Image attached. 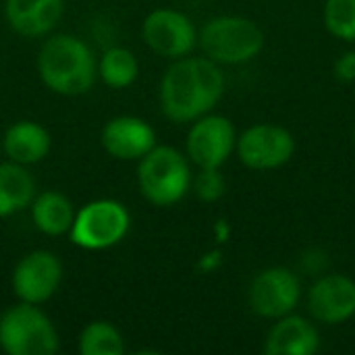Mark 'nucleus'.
I'll return each instance as SVG.
<instances>
[{"label": "nucleus", "instance_id": "nucleus-18", "mask_svg": "<svg viewBox=\"0 0 355 355\" xmlns=\"http://www.w3.org/2000/svg\"><path fill=\"white\" fill-rule=\"evenodd\" d=\"M35 198V181L27 166L17 162H0V218L12 216Z\"/></svg>", "mask_w": 355, "mask_h": 355}, {"label": "nucleus", "instance_id": "nucleus-15", "mask_svg": "<svg viewBox=\"0 0 355 355\" xmlns=\"http://www.w3.org/2000/svg\"><path fill=\"white\" fill-rule=\"evenodd\" d=\"M52 148V137L35 121H17L12 123L2 137V152L6 160L31 166L42 162Z\"/></svg>", "mask_w": 355, "mask_h": 355}, {"label": "nucleus", "instance_id": "nucleus-22", "mask_svg": "<svg viewBox=\"0 0 355 355\" xmlns=\"http://www.w3.org/2000/svg\"><path fill=\"white\" fill-rule=\"evenodd\" d=\"M227 183L218 168H200L193 179V191L202 202H216L225 196Z\"/></svg>", "mask_w": 355, "mask_h": 355}, {"label": "nucleus", "instance_id": "nucleus-17", "mask_svg": "<svg viewBox=\"0 0 355 355\" xmlns=\"http://www.w3.org/2000/svg\"><path fill=\"white\" fill-rule=\"evenodd\" d=\"M29 210H31V220L40 233L48 237L69 235L75 218V208L64 193L54 189L35 193L33 202L29 204Z\"/></svg>", "mask_w": 355, "mask_h": 355}, {"label": "nucleus", "instance_id": "nucleus-21", "mask_svg": "<svg viewBox=\"0 0 355 355\" xmlns=\"http://www.w3.org/2000/svg\"><path fill=\"white\" fill-rule=\"evenodd\" d=\"M324 25L339 40H355V0H327Z\"/></svg>", "mask_w": 355, "mask_h": 355}, {"label": "nucleus", "instance_id": "nucleus-9", "mask_svg": "<svg viewBox=\"0 0 355 355\" xmlns=\"http://www.w3.org/2000/svg\"><path fill=\"white\" fill-rule=\"evenodd\" d=\"M237 146L235 127L227 116L204 114L187 133V156L200 168H220Z\"/></svg>", "mask_w": 355, "mask_h": 355}, {"label": "nucleus", "instance_id": "nucleus-20", "mask_svg": "<svg viewBox=\"0 0 355 355\" xmlns=\"http://www.w3.org/2000/svg\"><path fill=\"white\" fill-rule=\"evenodd\" d=\"M77 352L81 355H123L125 339L114 324L106 320H94L79 333Z\"/></svg>", "mask_w": 355, "mask_h": 355}, {"label": "nucleus", "instance_id": "nucleus-2", "mask_svg": "<svg viewBox=\"0 0 355 355\" xmlns=\"http://www.w3.org/2000/svg\"><path fill=\"white\" fill-rule=\"evenodd\" d=\"M37 73L50 92L73 98L94 87L98 79V58L81 37L54 33L37 52Z\"/></svg>", "mask_w": 355, "mask_h": 355}, {"label": "nucleus", "instance_id": "nucleus-11", "mask_svg": "<svg viewBox=\"0 0 355 355\" xmlns=\"http://www.w3.org/2000/svg\"><path fill=\"white\" fill-rule=\"evenodd\" d=\"M250 308L262 318H283L302 297L300 279L283 266L262 270L250 285Z\"/></svg>", "mask_w": 355, "mask_h": 355}, {"label": "nucleus", "instance_id": "nucleus-12", "mask_svg": "<svg viewBox=\"0 0 355 355\" xmlns=\"http://www.w3.org/2000/svg\"><path fill=\"white\" fill-rule=\"evenodd\" d=\"M100 144L112 158L133 162L144 158L156 146V131L139 116L121 114L102 127Z\"/></svg>", "mask_w": 355, "mask_h": 355}, {"label": "nucleus", "instance_id": "nucleus-8", "mask_svg": "<svg viewBox=\"0 0 355 355\" xmlns=\"http://www.w3.org/2000/svg\"><path fill=\"white\" fill-rule=\"evenodd\" d=\"M141 37L152 52L171 60L187 56L198 44L193 21L175 8L152 10L141 23Z\"/></svg>", "mask_w": 355, "mask_h": 355}, {"label": "nucleus", "instance_id": "nucleus-23", "mask_svg": "<svg viewBox=\"0 0 355 355\" xmlns=\"http://www.w3.org/2000/svg\"><path fill=\"white\" fill-rule=\"evenodd\" d=\"M335 73L343 81H354L355 79V52H349L341 56L335 64Z\"/></svg>", "mask_w": 355, "mask_h": 355}, {"label": "nucleus", "instance_id": "nucleus-6", "mask_svg": "<svg viewBox=\"0 0 355 355\" xmlns=\"http://www.w3.org/2000/svg\"><path fill=\"white\" fill-rule=\"evenodd\" d=\"M131 227V214L125 204L110 198L87 202L75 212L69 239L73 245L89 252L114 248L125 239Z\"/></svg>", "mask_w": 355, "mask_h": 355}, {"label": "nucleus", "instance_id": "nucleus-16", "mask_svg": "<svg viewBox=\"0 0 355 355\" xmlns=\"http://www.w3.org/2000/svg\"><path fill=\"white\" fill-rule=\"evenodd\" d=\"M320 347L318 331L302 316H283L268 333L264 343L266 355H312Z\"/></svg>", "mask_w": 355, "mask_h": 355}, {"label": "nucleus", "instance_id": "nucleus-14", "mask_svg": "<svg viewBox=\"0 0 355 355\" xmlns=\"http://www.w3.org/2000/svg\"><path fill=\"white\" fill-rule=\"evenodd\" d=\"M64 0H4L8 27L21 37H44L60 23Z\"/></svg>", "mask_w": 355, "mask_h": 355}, {"label": "nucleus", "instance_id": "nucleus-10", "mask_svg": "<svg viewBox=\"0 0 355 355\" xmlns=\"http://www.w3.org/2000/svg\"><path fill=\"white\" fill-rule=\"evenodd\" d=\"M235 148L239 160L248 168L272 171L291 160L295 152V139L285 127L262 123L245 129Z\"/></svg>", "mask_w": 355, "mask_h": 355}, {"label": "nucleus", "instance_id": "nucleus-19", "mask_svg": "<svg viewBox=\"0 0 355 355\" xmlns=\"http://www.w3.org/2000/svg\"><path fill=\"white\" fill-rule=\"evenodd\" d=\"M139 75V62L135 54L125 46H112L102 52L98 60V77L112 89H125L135 83Z\"/></svg>", "mask_w": 355, "mask_h": 355}, {"label": "nucleus", "instance_id": "nucleus-7", "mask_svg": "<svg viewBox=\"0 0 355 355\" xmlns=\"http://www.w3.org/2000/svg\"><path fill=\"white\" fill-rule=\"evenodd\" d=\"M62 283V262L48 250H33L25 254L12 268L10 287L19 302L46 304L54 297Z\"/></svg>", "mask_w": 355, "mask_h": 355}, {"label": "nucleus", "instance_id": "nucleus-4", "mask_svg": "<svg viewBox=\"0 0 355 355\" xmlns=\"http://www.w3.org/2000/svg\"><path fill=\"white\" fill-rule=\"evenodd\" d=\"M58 331L37 306L19 302L0 314V349L8 355H54Z\"/></svg>", "mask_w": 355, "mask_h": 355}, {"label": "nucleus", "instance_id": "nucleus-3", "mask_svg": "<svg viewBox=\"0 0 355 355\" xmlns=\"http://www.w3.org/2000/svg\"><path fill=\"white\" fill-rule=\"evenodd\" d=\"M137 187L146 202L166 208L185 198L191 187L187 158L173 146H154L137 160Z\"/></svg>", "mask_w": 355, "mask_h": 355}, {"label": "nucleus", "instance_id": "nucleus-13", "mask_svg": "<svg viewBox=\"0 0 355 355\" xmlns=\"http://www.w3.org/2000/svg\"><path fill=\"white\" fill-rule=\"evenodd\" d=\"M308 306L318 322L341 324L355 314V283L343 275H329L310 289Z\"/></svg>", "mask_w": 355, "mask_h": 355}, {"label": "nucleus", "instance_id": "nucleus-1", "mask_svg": "<svg viewBox=\"0 0 355 355\" xmlns=\"http://www.w3.org/2000/svg\"><path fill=\"white\" fill-rule=\"evenodd\" d=\"M225 94V75L208 56L177 58L160 79V108L173 123H193Z\"/></svg>", "mask_w": 355, "mask_h": 355}, {"label": "nucleus", "instance_id": "nucleus-5", "mask_svg": "<svg viewBox=\"0 0 355 355\" xmlns=\"http://www.w3.org/2000/svg\"><path fill=\"white\" fill-rule=\"evenodd\" d=\"M204 54L218 64H241L258 56L264 46L262 29L245 17H216L200 31Z\"/></svg>", "mask_w": 355, "mask_h": 355}]
</instances>
